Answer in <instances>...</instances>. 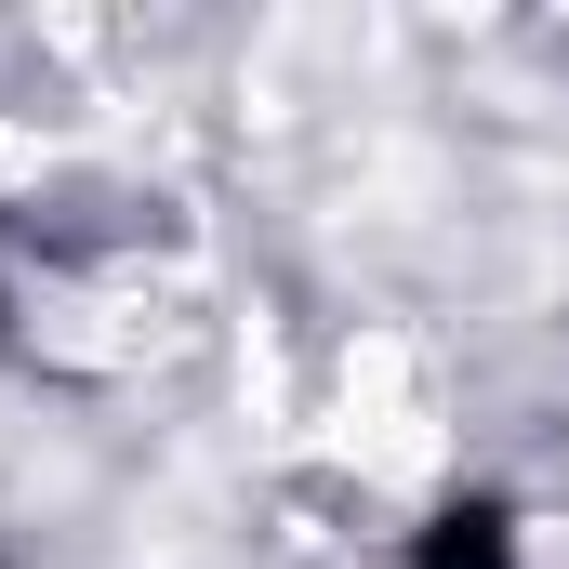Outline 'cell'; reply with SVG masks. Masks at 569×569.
I'll use <instances>...</instances> for the list:
<instances>
[{"label": "cell", "mask_w": 569, "mask_h": 569, "mask_svg": "<svg viewBox=\"0 0 569 569\" xmlns=\"http://www.w3.org/2000/svg\"><path fill=\"white\" fill-rule=\"evenodd\" d=\"M411 569H517V517L490 490H463V503H437L411 530Z\"/></svg>", "instance_id": "6da1fadb"}]
</instances>
